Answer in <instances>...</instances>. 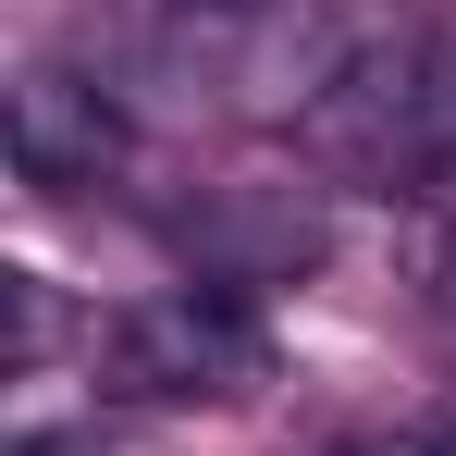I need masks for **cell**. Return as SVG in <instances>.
Masks as SVG:
<instances>
[{
	"mask_svg": "<svg viewBox=\"0 0 456 456\" xmlns=\"http://www.w3.org/2000/svg\"><path fill=\"white\" fill-rule=\"evenodd\" d=\"M124 111H111V86L75 75V62H25L12 75V173L25 185H50V198H75L99 173H124Z\"/></svg>",
	"mask_w": 456,
	"mask_h": 456,
	"instance_id": "obj_3",
	"label": "cell"
},
{
	"mask_svg": "<svg viewBox=\"0 0 456 456\" xmlns=\"http://www.w3.org/2000/svg\"><path fill=\"white\" fill-rule=\"evenodd\" d=\"M99 382L136 395V407H223V395H259L272 382V333L247 284H160V297L111 308L99 321Z\"/></svg>",
	"mask_w": 456,
	"mask_h": 456,
	"instance_id": "obj_2",
	"label": "cell"
},
{
	"mask_svg": "<svg viewBox=\"0 0 456 456\" xmlns=\"http://www.w3.org/2000/svg\"><path fill=\"white\" fill-rule=\"evenodd\" d=\"M160 12H198V25H259V12H284V0H160Z\"/></svg>",
	"mask_w": 456,
	"mask_h": 456,
	"instance_id": "obj_5",
	"label": "cell"
},
{
	"mask_svg": "<svg viewBox=\"0 0 456 456\" xmlns=\"http://www.w3.org/2000/svg\"><path fill=\"white\" fill-rule=\"evenodd\" d=\"M12 456H75V444H62V432H37V444H12Z\"/></svg>",
	"mask_w": 456,
	"mask_h": 456,
	"instance_id": "obj_6",
	"label": "cell"
},
{
	"mask_svg": "<svg viewBox=\"0 0 456 456\" xmlns=\"http://www.w3.org/2000/svg\"><path fill=\"white\" fill-rule=\"evenodd\" d=\"M297 124H308V149L333 160L346 185L419 198L456 160V37H419V25L407 37H358Z\"/></svg>",
	"mask_w": 456,
	"mask_h": 456,
	"instance_id": "obj_1",
	"label": "cell"
},
{
	"mask_svg": "<svg viewBox=\"0 0 456 456\" xmlns=\"http://www.w3.org/2000/svg\"><path fill=\"white\" fill-rule=\"evenodd\" d=\"M395 210H407V272H419V297L456 321V160L419 185V198H395Z\"/></svg>",
	"mask_w": 456,
	"mask_h": 456,
	"instance_id": "obj_4",
	"label": "cell"
}]
</instances>
